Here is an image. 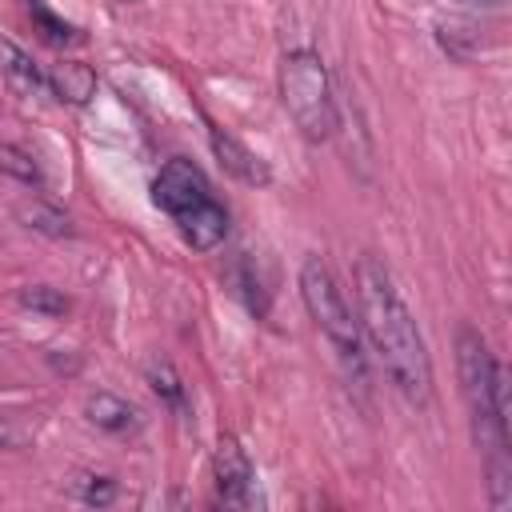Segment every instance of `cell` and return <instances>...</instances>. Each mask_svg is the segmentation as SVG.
<instances>
[{"instance_id":"6da1fadb","label":"cell","mask_w":512,"mask_h":512,"mask_svg":"<svg viewBox=\"0 0 512 512\" xmlns=\"http://www.w3.org/2000/svg\"><path fill=\"white\" fill-rule=\"evenodd\" d=\"M356 300H360V328L368 332L372 348L380 352V364L396 392L412 404L432 400V360L424 348V336L416 328L412 308L396 292L392 272L376 256L356 260Z\"/></svg>"},{"instance_id":"7a4b0ae2","label":"cell","mask_w":512,"mask_h":512,"mask_svg":"<svg viewBox=\"0 0 512 512\" xmlns=\"http://www.w3.org/2000/svg\"><path fill=\"white\" fill-rule=\"evenodd\" d=\"M456 376L472 420V440L488 464L492 508L512 504V464H508V384L504 368L492 360L484 336L476 328L456 332Z\"/></svg>"},{"instance_id":"3957f363","label":"cell","mask_w":512,"mask_h":512,"mask_svg":"<svg viewBox=\"0 0 512 512\" xmlns=\"http://www.w3.org/2000/svg\"><path fill=\"white\" fill-rule=\"evenodd\" d=\"M152 204L172 216L184 244L196 252H212L228 236V212L212 196L208 176L192 160H168L152 180Z\"/></svg>"},{"instance_id":"277c9868","label":"cell","mask_w":512,"mask_h":512,"mask_svg":"<svg viewBox=\"0 0 512 512\" xmlns=\"http://www.w3.org/2000/svg\"><path fill=\"white\" fill-rule=\"evenodd\" d=\"M300 300L308 308V316L316 320V328L332 340L348 380L368 384V356H364V332H360V316H352L336 276L328 272V264L320 256H308L300 264Z\"/></svg>"},{"instance_id":"5b68a950","label":"cell","mask_w":512,"mask_h":512,"mask_svg":"<svg viewBox=\"0 0 512 512\" xmlns=\"http://www.w3.org/2000/svg\"><path fill=\"white\" fill-rule=\"evenodd\" d=\"M280 100H284L292 124L300 128V136L312 140V144L328 140L340 128L328 68L320 60V52H312V48L284 52V60H280Z\"/></svg>"},{"instance_id":"8992f818","label":"cell","mask_w":512,"mask_h":512,"mask_svg":"<svg viewBox=\"0 0 512 512\" xmlns=\"http://www.w3.org/2000/svg\"><path fill=\"white\" fill-rule=\"evenodd\" d=\"M212 480H216V496L232 508H252L260 500L256 496V468H252V460L236 436H220V444L212 452Z\"/></svg>"},{"instance_id":"52a82bcc","label":"cell","mask_w":512,"mask_h":512,"mask_svg":"<svg viewBox=\"0 0 512 512\" xmlns=\"http://www.w3.org/2000/svg\"><path fill=\"white\" fill-rule=\"evenodd\" d=\"M208 140H212V152H216V160L224 164V172H232L240 184H252V188H264L268 180H272V172H268V164L256 156V152H248L236 136H228V132H220V128H212L208 132Z\"/></svg>"},{"instance_id":"ba28073f","label":"cell","mask_w":512,"mask_h":512,"mask_svg":"<svg viewBox=\"0 0 512 512\" xmlns=\"http://www.w3.org/2000/svg\"><path fill=\"white\" fill-rule=\"evenodd\" d=\"M84 416L108 436H128V432L140 428V412L116 392H88L84 396Z\"/></svg>"},{"instance_id":"9c48e42d","label":"cell","mask_w":512,"mask_h":512,"mask_svg":"<svg viewBox=\"0 0 512 512\" xmlns=\"http://www.w3.org/2000/svg\"><path fill=\"white\" fill-rule=\"evenodd\" d=\"M48 84H52V92L64 104H76V108H84L96 96V72L84 60H60V64H52Z\"/></svg>"},{"instance_id":"30bf717a","label":"cell","mask_w":512,"mask_h":512,"mask_svg":"<svg viewBox=\"0 0 512 512\" xmlns=\"http://www.w3.org/2000/svg\"><path fill=\"white\" fill-rule=\"evenodd\" d=\"M16 220H20L24 228L48 236V240H68V236H76L72 216H68L64 208L48 204V200H24V204H16Z\"/></svg>"},{"instance_id":"8fae6325","label":"cell","mask_w":512,"mask_h":512,"mask_svg":"<svg viewBox=\"0 0 512 512\" xmlns=\"http://www.w3.org/2000/svg\"><path fill=\"white\" fill-rule=\"evenodd\" d=\"M0 76H4L20 96H32V92L44 84L40 68L32 64V56H28L20 44H12L8 36H0Z\"/></svg>"},{"instance_id":"7c38bea8","label":"cell","mask_w":512,"mask_h":512,"mask_svg":"<svg viewBox=\"0 0 512 512\" xmlns=\"http://www.w3.org/2000/svg\"><path fill=\"white\" fill-rule=\"evenodd\" d=\"M20 4H24V16L32 20V32H40L44 44H52V48H68V44L80 40V28L68 24L64 16H56L44 0H20Z\"/></svg>"},{"instance_id":"4fadbf2b","label":"cell","mask_w":512,"mask_h":512,"mask_svg":"<svg viewBox=\"0 0 512 512\" xmlns=\"http://www.w3.org/2000/svg\"><path fill=\"white\" fill-rule=\"evenodd\" d=\"M16 304L28 308V312H40V316H48V320L68 316V308H72V300H68L60 288H48V284H28V288H20V292H16Z\"/></svg>"},{"instance_id":"5bb4252c","label":"cell","mask_w":512,"mask_h":512,"mask_svg":"<svg viewBox=\"0 0 512 512\" xmlns=\"http://www.w3.org/2000/svg\"><path fill=\"white\" fill-rule=\"evenodd\" d=\"M0 172L20 180V184H28V188H44V172H40L36 156L24 152L20 144H0Z\"/></svg>"},{"instance_id":"9a60e30c","label":"cell","mask_w":512,"mask_h":512,"mask_svg":"<svg viewBox=\"0 0 512 512\" xmlns=\"http://www.w3.org/2000/svg\"><path fill=\"white\" fill-rule=\"evenodd\" d=\"M148 384H152V392H156L168 408H176V412L188 408L184 384H180V376H176V368H172L168 360H152V364H148Z\"/></svg>"},{"instance_id":"2e32d148","label":"cell","mask_w":512,"mask_h":512,"mask_svg":"<svg viewBox=\"0 0 512 512\" xmlns=\"http://www.w3.org/2000/svg\"><path fill=\"white\" fill-rule=\"evenodd\" d=\"M72 496L84 500V504L108 508V504L116 500V480H112V476H92V472H84V476L72 480Z\"/></svg>"}]
</instances>
